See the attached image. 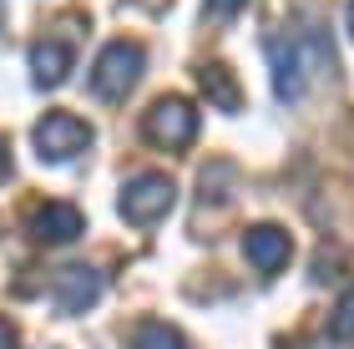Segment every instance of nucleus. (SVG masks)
<instances>
[{
  "instance_id": "4468645a",
  "label": "nucleus",
  "mask_w": 354,
  "mask_h": 349,
  "mask_svg": "<svg viewBox=\"0 0 354 349\" xmlns=\"http://www.w3.org/2000/svg\"><path fill=\"white\" fill-rule=\"evenodd\" d=\"M0 349H21V339H15V324L0 319Z\"/></svg>"
},
{
  "instance_id": "6e6552de",
  "label": "nucleus",
  "mask_w": 354,
  "mask_h": 349,
  "mask_svg": "<svg viewBox=\"0 0 354 349\" xmlns=\"http://www.w3.org/2000/svg\"><path fill=\"white\" fill-rule=\"evenodd\" d=\"M96 299H102V274L86 263H66L61 268V279H56V304L66 309V314H86Z\"/></svg>"
},
{
  "instance_id": "7ed1b4c3",
  "label": "nucleus",
  "mask_w": 354,
  "mask_h": 349,
  "mask_svg": "<svg viewBox=\"0 0 354 349\" xmlns=\"http://www.w3.org/2000/svg\"><path fill=\"white\" fill-rule=\"evenodd\" d=\"M172 202H177V182L167 172H137V178H127L117 208H122L127 223H157Z\"/></svg>"
},
{
  "instance_id": "39448f33",
  "label": "nucleus",
  "mask_w": 354,
  "mask_h": 349,
  "mask_svg": "<svg viewBox=\"0 0 354 349\" xmlns=\"http://www.w3.org/2000/svg\"><path fill=\"white\" fill-rule=\"evenodd\" d=\"M86 142H91V126L82 117H71V112H51V117L36 122V152L46 157V162H61V157L86 152Z\"/></svg>"
},
{
  "instance_id": "423d86ee",
  "label": "nucleus",
  "mask_w": 354,
  "mask_h": 349,
  "mask_svg": "<svg viewBox=\"0 0 354 349\" xmlns=\"http://www.w3.org/2000/svg\"><path fill=\"white\" fill-rule=\"evenodd\" d=\"M26 233L36 238L41 248H61V243H76V238L86 233V223H82V213H76L71 202H41V208L30 213Z\"/></svg>"
},
{
  "instance_id": "2eb2a0df",
  "label": "nucleus",
  "mask_w": 354,
  "mask_h": 349,
  "mask_svg": "<svg viewBox=\"0 0 354 349\" xmlns=\"http://www.w3.org/2000/svg\"><path fill=\"white\" fill-rule=\"evenodd\" d=\"M6 178H10V147L0 142V182H6Z\"/></svg>"
},
{
  "instance_id": "20e7f679",
  "label": "nucleus",
  "mask_w": 354,
  "mask_h": 349,
  "mask_svg": "<svg viewBox=\"0 0 354 349\" xmlns=\"http://www.w3.org/2000/svg\"><path fill=\"white\" fill-rule=\"evenodd\" d=\"M142 132H147L157 147H187L192 132H198V112H192V102L187 97H162V102H152V112L142 117Z\"/></svg>"
},
{
  "instance_id": "f257e3e1",
  "label": "nucleus",
  "mask_w": 354,
  "mask_h": 349,
  "mask_svg": "<svg viewBox=\"0 0 354 349\" xmlns=\"http://www.w3.org/2000/svg\"><path fill=\"white\" fill-rule=\"evenodd\" d=\"M147 71V51L137 41H111L102 56H96V71H91V91L102 102H122L127 91L137 86V76Z\"/></svg>"
},
{
  "instance_id": "dca6fc26",
  "label": "nucleus",
  "mask_w": 354,
  "mask_h": 349,
  "mask_svg": "<svg viewBox=\"0 0 354 349\" xmlns=\"http://www.w3.org/2000/svg\"><path fill=\"white\" fill-rule=\"evenodd\" d=\"M349 36H354V0H349Z\"/></svg>"
},
{
  "instance_id": "9d476101",
  "label": "nucleus",
  "mask_w": 354,
  "mask_h": 349,
  "mask_svg": "<svg viewBox=\"0 0 354 349\" xmlns=\"http://www.w3.org/2000/svg\"><path fill=\"white\" fill-rule=\"evenodd\" d=\"M132 349H187V339L177 334L172 324H142L137 339H132Z\"/></svg>"
},
{
  "instance_id": "9b49d317",
  "label": "nucleus",
  "mask_w": 354,
  "mask_h": 349,
  "mask_svg": "<svg viewBox=\"0 0 354 349\" xmlns=\"http://www.w3.org/2000/svg\"><path fill=\"white\" fill-rule=\"evenodd\" d=\"M329 339H339V344L354 339V289H344V299H339L334 314H329Z\"/></svg>"
},
{
  "instance_id": "1a4fd4ad",
  "label": "nucleus",
  "mask_w": 354,
  "mask_h": 349,
  "mask_svg": "<svg viewBox=\"0 0 354 349\" xmlns=\"http://www.w3.org/2000/svg\"><path fill=\"white\" fill-rule=\"evenodd\" d=\"M66 76H71V46H61V41H36L30 46V82L41 91L61 86Z\"/></svg>"
},
{
  "instance_id": "f03ea898",
  "label": "nucleus",
  "mask_w": 354,
  "mask_h": 349,
  "mask_svg": "<svg viewBox=\"0 0 354 349\" xmlns=\"http://www.w3.org/2000/svg\"><path fill=\"white\" fill-rule=\"evenodd\" d=\"M268 71H273V91L283 102H294L304 91V71H309V30L294 26L268 36Z\"/></svg>"
},
{
  "instance_id": "ddd939ff",
  "label": "nucleus",
  "mask_w": 354,
  "mask_h": 349,
  "mask_svg": "<svg viewBox=\"0 0 354 349\" xmlns=\"http://www.w3.org/2000/svg\"><path fill=\"white\" fill-rule=\"evenodd\" d=\"M243 6H248V0H203V10L213 15V21H223V15H238Z\"/></svg>"
},
{
  "instance_id": "f8f14e48",
  "label": "nucleus",
  "mask_w": 354,
  "mask_h": 349,
  "mask_svg": "<svg viewBox=\"0 0 354 349\" xmlns=\"http://www.w3.org/2000/svg\"><path fill=\"white\" fill-rule=\"evenodd\" d=\"M203 86L213 91V102L238 106V86H233V82H223V71H218V66H203Z\"/></svg>"
},
{
  "instance_id": "0eeeda50",
  "label": "nucleus",
  "mask_w": 354,
  "mask_h": 349,
  "mask_svg": "<svg viewBox=\"0 0 354 349\" xmlns=\"http://www.w3.org/2000/svg\"><path fill=\"white\" fill-rule=\"evenodd\" d=\"M243 253H248V263L259 268V274H283V263L294 258V238H288V228L279 223H259V228H248L243 233Z\"/></svg>"
}]
</instances>
